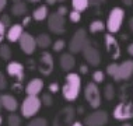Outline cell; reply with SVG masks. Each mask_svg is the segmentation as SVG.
I'll return each mask as SVG.
<instances>
[{"label":"cell","instance_id":"10","mask_svg":"<svg viewBox=\"0 0 133 126\" xmlns=\"http://www.w3.org/2000/svg\"><path fill=\"white\" fill-rule=\"evenodd\" d=\"M133 76V60H125L118 66V71L115 74V81H125L129 80Z\"/></svg>","mask_w":133,"mask_h":126},{"label":"cell","instance_id":"42","mask_svg":"<svg viewBox=\"0 0 133 126\" xmlns=\"http://www.w3.org/2000/svg\"><path fill=\"white\" fill-rule=\"evenodd\" d=\"M6 4H7V0H0V11H2V10H4Z\"/></svg>","mask_w":133,"mask_h":126},{"label":"cell","instance_id":"26","mask_svg":"<svg viewBox=\"0 0 133 126\" xmlns=\"http://www.w3.org/2000/svg\"><path fill=\"white\" fill-rule=\"evenodd\" d=\"M0 57L3 60H10L11 57V49L9 45H0Z\"/></svg>","mask_w":133,"mask_h":126},{"label":"cell","instance_id":"21","mask_svg":"<svg viewBox=\"0 0 133 126\" xmlns=\"http://www.w3.org/2000/svg\"><path fill=\"white\" fill-rule=\"evenodd\" d=\"M35 41H37V46H39V48H42V49H46L52 45L51 37H49L48 34H39L38 37L35 38Z\"/></svg>","mask_w":133,"mask_h":126},{"label":"cell","instance_id":"22","mask_svg":"<svg viewBox=\"0 0 133 126\" xmlns=\"http://www.w3.org/2000/svg\"><path fill=\"white\" fill-rule=\"evenodd\" d=\"M27 11H28V9H27V4L24 2L16 3V4H13V7H11V13L14 14V16H17V17L25 16Z\"/></svg>","mask_w":133,"mask_h":126},{"label":"cell","instance_id":"41","mask_svg":"<svg viewBox=\"0 0 133 126\" xmlns=\"http://www.w3.org/2000/svg\"><path fill=\"white\" fill-rule=\"evenodd\" d=\"M31 20H32V17H25V18L23 20V24H21V25H23V27H25V25L30 24V21H31Z\"/></svg>","mask_w":133,"mask_h":126},{"label":"cell","instance_id":"9","mask_svg":"<svg viewBox=\"0 0 133 126\" xmlns=\"http://www.w3.org/2000/svg\"><path fill=\"white\" fill-rule=\"evenodd\" d=\"M48 27L53 34H63L64 30H66V25H64V17L59 16L57 13H52L49 14L48 17Z\"/></svg>","mask_w":133,"mask_h":126},{"label":"cell","instance_id":"13","mask_svg":"<svg viewBox=\"0 0 133 126\" xmlns=\"http://www.w3.org/2000/svg\"><path fill=\"white\" fill-rule=\"evenodd\" d=\"M105 48L112 59H118L121 56V46L112 34H105Z\"/></svg>","mask_w":133,"mask_h":126},{"label":"cell","instance_id":"16","mask_svg":"<svg viewBox=\"0 0 133 126\" xmlns=\"http://www.w3.org/2000/svg\"><path fill=\"white\" fill-rule=\"evenodd\" d=\"M44 88V81L41 78H32L25 85V92L27 95H32V97H38V94L42 91Z\"/></svg>","mask_w":133,"mask_h":126},{"label":"cell","instance_id":"51","mask_svg":"<svg viewBox=\"0 0 133 126\" xmlns=\"http://www.w3.org/2000/svg\"><path fill=\"white\" fill-rule=\"evenodd\" d=\"M2 122H3V118H2V116H0V125H2Z\"/></svg>","mask_w":133,"mask_h":126},{"label":"cell","instance_id":"38","mask_svg":"<svg viewBox=\"0 0 133 126\" xmlns=\"http://www.w3.org/2000/svg\"><path fill=\"white\" fill-rule=\"evenodd\" d=\"M6 34H7V32H6V27H4L2 23H0V44H2V41L4 39Z\"/></svg>","mask_w":133,"mask_h":126},{"label":"cell","instance_id":"19","mask_svg":"<svg viewBox=\"0 0 133 126\" xmlns=\"http://www.w3.org/2000/svg\"><path fill=\"white\" fill-rule=\"evenodd\" d=\"M59 63L63 71H69L70 73L71 69L74 67V64H76V59H74V56L71 53H63L59 59Z\"/></svg>","mask_w":133,"mask_h":126},{"label":"cell","instance_id":"27","mask_svg":"<svg viewBox=\"0 0 133 126\" xmlns=\"http://www.w3.org/2000/svg\"><path fill=\"white\" fill-rule=\"evenodd\" d=\"M105 80V73L101 70H95L94 73H92V81L95 83V84H99V83H102Z\"/></svg>","mask_w":133,"mask_h":126},{"label":"cell","instance_id":"5","mask_svg":"<svg viewBox=\"0 0 133 126\" xmlns=\"http://www.w3.org/2000/svg\"><path fill=\"white\" fill-rule=\"evenodd\" d=\"M41 98L38 97H32V95H27V98L23 101L21 104V115L24 118H32L35 116L39 109H41Z\"/></svg>","mask_w":133,"mask_h":126},{"label":"cell","instance_id":"28","mask_svg":"<svg viewBox=\"0 0 133 126\" xmlns=\"http://www.w3.org/2000/svg\"><path fill=\"white\" fill-rule=\"evenodd\" d=\"M7 122H9V126H21V118L16 114H11L9 118H7Z\"/></svg>","mask_w":133,"mask_h":126},{"label":"cell","instance_id":"53","mask_svg":"<svg viewBox=\"0 0 133 126\" xmlns=\"http://www.w3.org/2000/svg\"><path fill=\"white\" fill-rule=\"evenodd\" d=\"M57 2H60V3H63V2H64V0H57Z\"/></svg>","mask_w":133,"mask_h":126},{"label":"cell","instance_id":"46","mask_svg":"<svg viewBox=\"0 0 133 126\" xmlns=\"http://www.w3.org/2000/svg\"><path fill=\"white\" fill-rule=\"evenodd\" d=\"M56 2H57V0H46V3H48V4H55Z\"/></svg>","mask_w":133,"mask_h":126},{"label":"cell","instance_id":"17","mask_svg":"<svg viewBox=\"0 0 133 126\" xmlns=\"http://www.w3.org/2000/svg\"><path fill=\"white\" fill-rule=\"evenodd\" d=\"M0 101H2V107L7 109L9 112H14L18 108V101L16 100V97L10 95V94H3L0 95Z\"/></svg>","mask_w":133,"mask_h":126},{"label":"cell","instance_id":"14","mask_svg":"<svg viewBox=\"0 0 133 126\" xmlns=\"http://www.w3.org/2000/svg\"><path fill=\"white\" fill-rule=\"evenodd\" d=\"M83 55H84V59L88 62V64H91V66H98L101 63V55H99L98 49L90 44L84 48Z\"/></svg>","mask_w":133,"mask_h":126},{"label":"cell","instance_id":"39","mask_svg":"<svg viewBox=\"0 0 133 126\" xmlns=\"http://www.w3.org/2000/svg\"><path fill=\"white\" fill-rule=\"evenodd\" d=\"M88 3H90V6H95V7H98V6H101L105 3V0H88Z\"/></svg>","mask_w":133,"mask_h":126},{"label":"cell","instance_id":"25","mask_svg":"<svg viewBox=\"0 0 133 126\" xmlns=\"http://www.w3.org/2000/svg\"><path fill=\"white\" fill-rule=\"evenodd\" d=\"M115 95H116V91H115V87L112 84H107L105 88H104V97H105L107 101H112L115 98Z\"/></svg>","mask_w":133,"mask_h":126},{"label":"cell","instance_id":"43","mask_svg":"<svg viewBox=\"0 0 133 126\" xmlns=\"http://www.w3.org/2000/svg\"><path fill=\"white\" fill-rule=\"evenodd\" d=\"M128 53H129L130 56H133V44H130V45L128 46Z\"/></svg>","mask_w":133,"mask_h":126},{"label":"cell","instance_id":"29","mask_svg":"<svg viewBox=\"0 0 133 126\" xmlns=\"http://www.w3.org/2000/svg\"><path fill=\"white\" fill-rule=\"evenodd\" d=\"M27 126H48V121L45 118H35L28 122Z\"/></svg>","mask_w":133,"mask_h":126},{"label":"cell","instance_id":"2","mask_svg":"<svg viewBox=\"0 0 133 126\" xmlns=\"http://www.w3.org/2000/svg\"><path fill=\"white\" fill-rule=\"evenodd\" d=\"M125 20V10L122 7H114L111 10L109 16L107 20V30L109 31V34H116L121 30L122 23Z\"/></svg>","mask_w":133,"mask_h":126},{"label":"cell","instance_id":"20","mask_svg":"<svg viewBox=\"0 0 133 126\" xmlns=\"http://www.w3.org/2000/svg\"><path fill=\"white\" fill-rule=\"evenodd\" d=\"M49 17V11H48V7L46 6H39L37 9L34 10V13H32V18L35 21H44L45 18H48Z\"/></svg>","mask_w":133,"mask_h":126},{"label":"cell","instance_id":"50","mask_svg":"<svg viewBox=\"0 0 133 126\" xmlns=\"http://www.w3.org/2000/svg\"><path fill=\"white\" fill-rule=\"evenodd\" d=\"M122 126H132V125H130V123H123Z\"/></svg>","mask_w":133,"mask_h":126},{"label":"cell","instance_id":"32","mask_svg":"<svg viewBox=\"0 0 133 126\" xmlns=\"http://www.w3.org/2000/svg\"><path fill=\"white\" fill-rule=\"evenodd\" d=\"M64 46H66V42H64L63 39H57V41H55V44L52 45V48L55 52H62L64 49Z\"/></svg>","mask_w":133,"mask_h":126},{"label":"cell","instance_id":"23","mask_svg":"<svg viewBox=\"0 0 133 126\" xmlns=\"http://www.w3.org/2000/svg\"><path fill=\"white\" fill-rule=\"evenodd\" d=\"M105 28H107V25H105V23H104V21H101V20H94L91 24H90V32H92V34L102 32Z\"/></svg>","mask_w":133,"mask_h":126},{"label":"cell","instance_id":"52","mask_svg":"<svg viewBox=\"0 0 133 126\" xmlns=\"http://www.w3.org/2000/svg\"><path fill=\"white\" fill-rule=\"evenodd\" d=\"M2 108H3V107H2V101H0V109H2Z\"/></svg>","mask_w":133,"mask_h":126},{"label":"cell","instance_id":"11","mask_svg":"<svg viewBox=\"0 0 133 126\" xmlns=\"http://www.w3.org/2000/svg\"><path fill=\"white\" fill-rule=\"evenodd\" d=\"M53 57L49 52H42L41 57H39V64H38V70L41 71L44 76H49L53 71Z\"/></svg>","mask_w":133,"mask_h":126},{"label":"cell","instance_id":"24","mask_svg":"<svg viewBox=\"0 0 133 126\" xmlns=\"http://www.w3.org/2000/svg\"><path fill=\"white\" fill-rule=\"evenodd\" d=\"M71 6H73V10L81 13L90 6V3L88 0H71Z\"/></svg>","mask_w":133,"mask_h":126},{"label":"cell","instance_id":"8","mask_svg":"<svg viewBox=\"0 0 133 126\" xmlns=\"http://www.w3.org/2000/svg\"><path fill=\"white\" fill-rule=\"evenodd\" d=\"M108 122V114L102 109H95L84 118L85 126H105Z\"/></svg>","mask_w":133,"mask_h":126},{"label":"cell","instance_id":"45","mask_svg":"<svg viewBox=\"0 0 133 126\" xmlns=\"http://www.w3.org/2000/svg\"><path fill=\"white\" fill-rule=\"evenodd\" d=\"M129 28H130V30L133 31V17H132L130 20H129Z\"/></svg>","mask_w":133,"mask_h":126},{"label":"cell","instance_id":"12","mask_svg":"<svg viewBox=\"0 0 133 126\" xmlns=\"http://www.w3.org/2000/svg\"><path fill=\"white\" fill-rule=\"evenodd\" d=\"M18 42H20L21 50H23L24 53H27V55H32V53L35 52V49L38 48L35 38L32 37L31 34H27V32H24V34L21 35V38H20Z\"/></svg>","mask_w":133,"mask_h":126},{"label":"cell","instance_id":"35","mask_svg":"<svg viewBox=\"0 0 133 126\" xmlns=\"http://www.w3.org/2000/svg\"><path fill=\"white\" fill-rule=\"evenodd\" d=\"M7 87V80H6V76L0 71V91L2 90H4Z\"/></svg>","mask_w":133,"mask_h":126},{"label":"cell","instance_id":"47","mask_svg":"<svg viewBox=\"0 0 133 126\" xmlns=\"http://www.w3.org/2000/svg\"><path fill=\"white\" fill-rule=\"evenodd\" d=\"M71 126H84V125H83L81 122H74V123L71 125Z\"/></svg>","mask_w":133,"mask_h":126},{"label":"cell","instance_id":"48","mask_svg":"<svg viewBox=\"0 0 133 126\" xmlns=\"http://www.w3.org/2000/svg\"><path fill=\"white\" fill-rule=\"evenodd\" d=\"M28 2H31V3H38L39 0H28Z\"/></svg>","mask_w":133,"mask_h":126},{"label":"cell","instance_id":"40","mask_svg":"<svg viewBox=\"0 0 133 126\" xmlns=\"http://www.w3.org/2000/svg\"><path fill=\"white\" fill-rule=\"evenodd\" d=\"M80 73H81V74L88 73V67L85 66V64H81V66H80Z\"/></svg>","mask_w":133,"mask_h":126},{"label":"cell","instance_id":"7","mask_svg":"<svg viewBox=\"0 0 133 126\" xmlns=\"http://www.w3.org/2000/svg\"><path fill=\"white\" fill-rule=\"evenodd\" d=\"M114 118L116 121H129L133 118V101H122L114 109Z\"/></svg>","mask_w":133,"mask_h":126},{"label":"cell","instance_id":"3","mask_svg":"<svg viewBox=\"0 0 133 126\" xmlns=\"http://www.w3.org/2000/svg\"><path fill=\"white\" fill-rule=\"evenodd\" d=\"M88 44H90V41L87 38V31L84 28H80L71 37L70 42H69V49L71 53H78V52H83Z\"/></svg>","mask_w":133,"mask_h":126},{"label":"cell","instance_id":"49","mask_svg":"<svg viewBox=\"0 0 133 126\" xmlns=\"http://www.w3.org/2000/svg\"><path fill=\"white\" fill-rule=\"evenodd\" d=\"M13 2H14V4H16V3H20L21 0H13Z\"/></svg>","mask_w":133,"mask_h":126},{"label":"cell","instance_id":"6","mask_svg":"<svg viewBox=\"0 0 133 126\" xmlns=\"http://www.w3.org/2000/svg\"><path fill=\"white\" fill-rule=\"evenodd\" d=\"M74 116H76V109L73 107H64L56 114L53 119V126H71L74 123Z\"/></svg>","mask_w":133,"mask_h":126},{"label":"cell","instance_id":"36","mask_svg":"<svg viewBox=\"0 0 133 126\" xmlns=\"http://www.w3.org/2000/svg\"><path fill=\"white\" fill-rule=\"evenodd\" d=\"M49 91H51V94H53V92H56L59 91V84H57V83H51V84H49Z\"/></svg>","mask_w":133,"mask_h":126},{"label":"cell","instance_id":"37","mask_svg":"<svg viewBox=\"0 0 133 126\" xmlns=\"http://www.w3.org/2000/svg\"><path fill=\"white\" fill-rule=\"evenodd\" d=\"M67 11H69V10H67V7L66 6H60L59 9H57V14H59V16H62V17H64L67 14Z\"/></svg>","mask_w":133,"mask_h":126},{"label":"cell","instance_id":"18","mask_svg":"<svg viewBox=\"0 0 133 126\" xmlns=\"http://www.w3.org/2000/svg\"><path fill=\"white\" fill-rule=\"evenodd\" d=\"M23 28H24V27H23L21 24H13L11 27L7 30V34H6L7 39H9L10 42H17V41H20L21 35L24 34Z\"/></svg>","mask_w":133,"mask_h":126},{"label":"cell","instance_id":"1","mask_svg":"<svg viewBox=\"0 0 133 126\" xmlns=\"http://www.w3.org/2000/svg\"><path fill=\"white\" fill-rule=\"evenodd\" d=\"M81 91V77L77 73H69L64 78V84L62 87V95L66 101H74L80 95Z\"/></svg>","mask_w":133,"mask_h":126},{"label":"cell","instance_id":"30","mask_svg":"<svg viewBox=\"0 0 133 126\" xmlns=\"http://www.w3.org/2000/svg\"><path fill=\"white\" fill-rule=\"evenodd\" d=\"M41 102L44 104L45 107H52L53 98H52V94H51V92H45V94L42 95V98H41Z\"/></svg>","mask_w":133,"mask_h":126},{"label":"cell","instance_id":"15","mask_svg":"<svg viewBox=\"0 0 133 126\" xmlns=\"http://www.w3.org/2000/svg\"><path fill=\"white\" fill-rule=\"evenodd\" d=\"M7 73H9L11 77L17 78L18 81H23L24 80V66L21 64L20 62H10L9 64H7L6 67Z\"/></svg>","mask_w":133,"mask_h":126},{"label":"cell","instance_id":"34","mask_svg":"<svg viewBox=\"0 0 133 126\" xmlns=\"http://www.w3.org/2000/svg\"><path fill=\"white\" fill-rule=\"evenodd\" d=\"M0 23L4 25L6 28H10V27H11V25H10V23H11V21H10V16H7V14H3V16L0 17Z\"/></svg>","mask_w":133,"mask_h":126},{"label":"cell","instance_id":"4","mask_svg":"<svg viewBox=\"0 0 133 126\" xmlns=\"http://www.w3.org/2000/svg\"><path fill=\"white\" fill-rule=\"evenodd\" d=\"M84 98L88 102V105L91 108H94V109L99 108V105H101V102H102L101 92H99L98 85L94 81L87 83V85L84 87Z\"/></svg>","mask_w":133,"mask_h":126},{"label":"cell","instance_id":"31","mask_svg":"<svg viewBox=\"0 0 133 126\" xmlns=\"http://www.w3.org/2000/svg\"><path fill=\"white\" fill-rule=\"evenodd\" d=\"M118 66H119V64L118 63H109L107 66V74L108 76H111V77H115V74H116V71H118Z\"/></svg>","mask_w":133,"mask_h":126},{"label":"cell","instance_id":"33","mask_svg":"<svg viewBox=\"0 0 133 126\" xmlns=\"http://www.w3.org/2000/svg\"><path fill=\"white\" fill-rule=\"evenodd\" d=\"M69 18L71 23H78V21L81 20V13L76 11V10H73V11L69 13Z\"/></svg>","mask_w":133,"mask_h":126},{"label":"cell","instance_id":"44","mask_svg":"<svg viewBox=\"0 0 133 126\" xmlns=\"http://www.w3.org/2000/svg\"><path fill=\"white\" fill-rule=\"evenodd\" d=\"M125 6H132L133 4V0H122Z\"/></svg>","mask_w":133,"mask_h":126}]
</instances>
